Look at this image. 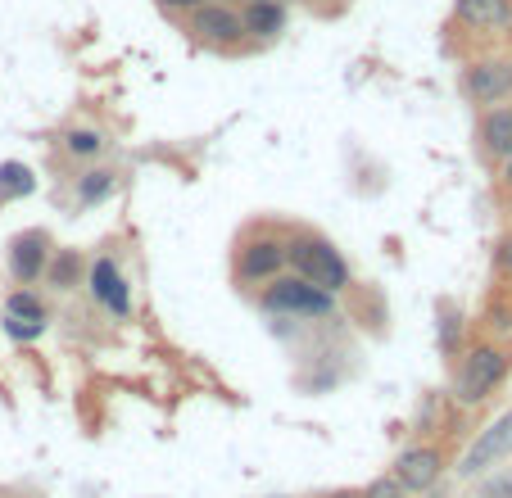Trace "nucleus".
Here are the masks:
<instances>
[{"label":"nucleus","instance_id":"2eb2a0df","mask_svg":"<svg viewBox=\"0 0 512 498\" xmlns=\"http://www.w3.org/2000/svg\"><path fill=\"white\" fill-rule=\"evenodd\" d=\"M32 173L23 168V163H0V195L5 200H19V195H32Z\"/></svg>","mask_w":512,"mask_h":498},{"label":"nucleus","instance_id":"6e6552de","mask_svg":"<svg viewBox=\"0 0 512 498\" xmlns=\"http://www.w3.org/2000/svg\"><path fill=\"white\" fill-rule=\"evenodd\" d=\"M286 268V245L272 236H259L241 249V259H236V277L241 281H272L277 272Z\"/></svg>","mask_w":512,"mask_h":498},{"label":"nucleus","instance_id":"7ed1b4c3","mask_svg":"<svg viewBox=\"0 0 512 498\" xmlns=\"http://www.w3.org/2000/svg\"><path fill=\"white\" fill-rule=\"evenodd\" d=\"M263 304L286 317H327L336 308V295H327V290L309 286L300 277H272L268 290H263Z\"/></svg>","mask_w":512,"mask_h":498},{"label":"nucleus","instance_id":"423d86ee","mask_svg":"<svg viewBox=\"0 0 512 498\" xmlns=\"http://www.w3.org/2000/svg\"><path fill=\"white\" fill-rule=\"evenodd\" d=\"M463 82L476 105H499L512 96V59H481V64L467 68Z\"/></svg>","mask_w":512,"mask_h":498},{"label":"nucleus","instance_id":"aec40b11","mask_svg":"<svg viewBox=\"0 0 512 498\" xmlns=\"http://www.w3.org/2000/svg\"><path fill=\"white\" fill-rule=\"evenodd\" d=\"M358 494H363V498H408V489L399 485L395 476H381V480H372L368 489H358Z\"/></svg>","mask_w":512,"mask_h":498},{"label":"nucleus","instance_id":"bb28decb","mask_svg":"<svg viewBox=\"0 0 512 498\" xmlns=\"http://www.w3.org/2000/svg\"><path fill=\"white\" fill-rule=\"evenodd\" d=\"M245 5H254V0H245Z\"/></svg>","mask_w":512,"mask_h":498},{"label":"nucleus","instance_id":"a878e982","mask_svg":"<svg viewBox=\"0 0 512 498\" xmlns=\"http://www.w3.org/2000/svg\"><path fill=\"white\" fill-rule=\"evenodd\" d=\"M331 498H363L358 489H340V494H331Z\"/></svg>","mask_w":512,"mask_h":498},{"label":"nucleus","instance_id":"1a4fd4ad","mask_svg":"<svg viewBox=\"0 0 512 498\" xmlns=\"http://www.w3.org/2000/svg\"><path fill=\"white\" fill-rule=\"evenodd\" d=\"M91 295L118 317L132 313V295H127V281L114 268V259H96V268H91Z\"/></svg>","mask_w":512,"mask_h":498},{"label":"nucleus","instance_id":"f257e3e1","mask_svg":"<svg viewBox=\"0 0 512 498\" xmlns=\"http://www.w3.org/2000/svg\"><path fill=\"white\" fill-rule=\"evenodd\" d=\"M286 263L295 268V277L309 281V286L327 290V295H340L349 290V263L340 259V249L322 236H295L286 245Z\"/></svg>","mask_w":512,"mask_h":498},{"label":"nucleus","instance_id":"5701e85b","mask_svg":"<svg viewBox=\"0 0 512 498\" xmlns=\"http://www.w3.org/2000/svg\"><path fill=\"white\" fill-rule=\"evenodd\" d=\"M490 326H494V331H503V336H508V331H512V313H503V308H494V313H490Z\"/></svg>","mask_w":512,"mask_h":498},{"label":"nucleus","instance_id":"ddd939ff","mask_svg":"<svg viewBox=\"0 0 512 498\" xmlns=\"http://www.w3.org/2000/svg\"><path fill=\"white\" fill-rule=\"evenodd\" d=\"M241 23L250 37H277V32L286 28V10H281L277 0H254L250 10L241 14Z\"/></svg>","mask_w":512,"mask_h":498},{"label":"nucleus","instance_id":"412c9836","mask_svg":"<svg viewBox=\"0 0 512 498\" xmlns=\"http://www.w3.org/2000/svg\"><path fill=\"white\" fill-rule=\"evenodd\" d=\"M481 498H512V471H503L499 480H490V485H485V494Z\"/></svg>","mask_w":512,"mask_h":498},{"label":"nucleus","instance_id":"0eeeda50","mask_svg":"<svg viewBox=\"0 0 512 498\" xmlns=\"http://www.w3.org/2000/svg\"><path fill=\"white\" fill-rule=\"evenodd\" d=\"M191 32L200 41H213V46H232V41L245 37V23H241V14L227 10L223 0H218V5H195Z\"/></svg>","mask_w":512,"mask_h":498},{"label":"nucleus","instance_id":"f3484780","mask_svg":"<svg viewBox=\"0 0 512 498\" xmlns=\"http://www.w3.org/2000/svg\"><path fill=\"white\" fill-rule=\"evenodd\" d=\"M5 313H10V317H28V322H46V304H41L37 295H28V290H14V295L5 299Z\"/></svg>","mask_w":512,"mask_h":498},{"label":"nucleus","instance_id":"6ab92c4d","mask_svg":"<svg viewBox=\"0 0 512 498\" xmlns=\"http://www.w3.org/2000/svg\"><path fill=\"white\" fill-rule=\"evenodd\" d=\"M41 331H46V322H28V317H10L5 313V336H14V340H41Z\"/></svg>","mask_w":512,"mask_h":498},{"label":"nucleus","instance_id":"b1692460","mask_svg":"<svg viewBox=\"0 0 512 498\" xmlns=\"http://www.w3.org/2000/svg\"><path fill=\"white\" fill-rule=\"evenodd\" d=\"M159 5H168V10H195L200 0H159Z\"/></svg>","mask_w":512,"mask_h":498},{"label":"nucleus","instance_id":"393cba45","mask_svg":"<svg viewBox=\"0 0 512 498\" xmlns=\"http://www.w3.org/2000/svg\"><path fill=\"white\" fill-rule=\"evenodd\" d=\"M503 186H508V191H512V154H508V159H503Z\"/></svg>","mask_w":512,"mask_h":498},{"label":"nucleus","instance_id":"4468645a","mask_svg":"<svg viewBox=\"0 0 512 498\" xmlns=\"http://www.w3.org/2000/svg\"><path fill=\"white\" fill-rule=\"evenodd\" d=\"M78 268H82V259L73 254V249H64V254H55V259L46 263V272H41V277H50V286H55V290H73Z\"/></svg>","mask_w":512,"mask_h":498},{"label":"nucleus","instance_id":"a211bd4d","mask_svg":"<svg viewBox=\"0 0 512 498\" xmlns=\"http://www.w3.org/2000/svg\"><path fill=\"white\" fill-rule=\"evenodd\" d=\"M68 154H82V159H91V154L105 150V141H100V132H91V127H73L68 132Z\"/></svg>","mask_w":512,"mask_h":498},{"label":"nucleus","instance_id":"39448f33","mask_svg":"<svg viewBox=\"0 0 512 498\" xmlns=\"http://www.w3.org/2000/svg\"><path fill=\"white\" fill-rule=\"evenodd\" d=\"M440 471H445V458H440V449H431V444H417V449L399 453L390 476H395L399 485L408 489V494H426V489H435Z\"/></svg>","mask_w":512,"mask_h":498},{"label":"nucleus","instance_id":"20e7f679","mask_svg":"<svg viewBox=\"0 0 512 498\" xmlns=\"http://www.w3.org/2000/svg\"><path fill=\"white\" fill-rule=\"evenodd\" d=\"M512 453V412H503L499 422H490L481 435H476V444L463 453V462H458V471L463 476H481L485 467H494V462H503Z\"/></svg>","mask_w":512,"mask_h":498},{"label":"nucleus","instance_id":"9b49d317","mask_svg":"<svg viewBox=\"0 0 512 498\" xmlns=\"http://www.w3.org/2000/svg\"><path fill=\"white\" fill-rule=\"evenodd\" d=\"M50 263V249H46V236L41 231H23L19 240L10 245V272L19 281H37Z\"/></svg>","mask_w":512,"mask_h":498},{"label":"nucleus","instance_id":"4be33fe9","mask_svg":"<svg viewBox=\"0 0 512 498\" xmlns=\"http://www.w3.org/2000/svg\"><path fill=\"white\" fill-rule=\"evenodd\" d=\"M494 259H499L503 277H512V236H503V240H499V254H494Z\"/></svg>","mask_w":512,"mask_h":498},{"label":"nucleus","instance_id":"dca6fc26","mask_svg":"<svg viewBox=\"0 0 512 498\" xmlns=\"http://www.w3.org/2000/svg\"><path fill=\"white\" fill-rule=\"evenodd\" d=\"M105 195H114V173H109V168H96V173L78 177V200L82 204H100Z\"/></svg>","mask_w":512,"mask_h":498},{"label":"nucleus","instance_id":"9d476101","mask_svg":"<svg viewBox=\"0 0 512 498\" xmlns=\"http://www.w3.org/2000/svg\"><path fill=\"white\" fill-rule=\"evenodd\" d=\"M454 14L467 28H481V32L512 28V0H454Z\"/></svg>","mask_w":512,"mask_h":498},{"label":"nucleus","instance_id":"f03ea898","mask_svg":"<svg viewBox=\"0 0 512 498\" xmlns=\"http://www.w3.org/2000/svg\"><path fill=\"white\" fill-rule=\"evenodd\" d=\"M503 376H508V354H503L499 345L467 349V358L458 363V376H454V399L476 408L481 399H490V394L499 390Z\"/></svg>","mask_w":512,"mask_h":498},{"label":"nucleus","instance_id":"f8f14e48","mask_svg":"<svg viewBox=\"0 0 512 498\" xmlns=\"http://www.w3.org/2000/svg\"><path fill=\"white\" fill-rule=\"evenodd\" d=\"M481 145L490 159H508L512 154V109H490V114L481 118Z\"/></svg>","mask_w":512,"mask_h":498}]
</instances>
